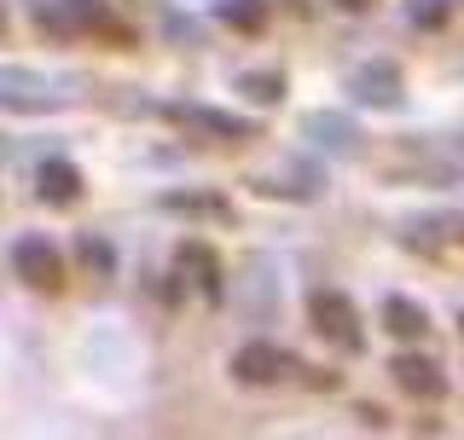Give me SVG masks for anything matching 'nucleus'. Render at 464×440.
Here are the masks:
<instances>
[{"instance_id": "obj_1", "label": "nucleus", "mask_w": 464, "mask_h": 440, "mask_svg": "<svg viewBox=\"0 0 464 440\" xmlns=\"http://www.w3.org/2000/svg\"><path fill=\"white\" fill-rule=\"evenodd\" d=\"M308 319H314V330L325 336V342H337V348H360L366 336H360V313H354V301L343 296V290H314L308 296Z\"/></svg>"}, {"instance_id": "obj_2", "label": "nucleus", "mask_w": 464, "mask_h": 440, "mask_svg": "<svg viewBox=\"0 0 464 440\" xmlns=\"http://www.w3.org/2000/svg\"><path fill=\"white\" fill-rule=\"evenodd\" d=\"M12 273H18L29 290H41V296H58V290H64V261H58V249L47 238L12 244Z\"/></svg>"}, {"instance_id": "obj_3", "label": "nucleus", "mask_w": 464, "mask_h": 440, "mask_svg": "<svg viewBox=\"0 0 464 440\" xmlns=\"http://www.w3.org/2000/svg\"><path fill=\"white\" fill-rule=\"evenodd\" d=\"M290 371H296L290 354L273 348V342H244L238 354H232V383H244V388H273V383H285Z\"/></svg>"}, {"instance_id": "obj_4", "label": "nucleus", "mask_w": 464, "mask_h": 440, "mask_svg": "<svg viewBox=\"0 0 464 440\" xmlns=\"http://www.w3.org/2000/svg\"><path fill=\"white\" fill-rule=\"evenodd\" d=\"M389 377L406 388V394H424V400H435L447 383H441V365L435 359H424V354H395L389 359Z\"/></svg>"}, {"instance_id": "obj_5", "label": "nucleus", "mask_w": 464, "mask_h": 440, "mask_svg": "<svg viewBox=\"0 0 464 440\" xmlns=\"http://www.w3.org/2000/svg\"><path fill=\"white\" fill-rule=\"evenodd\" d=\"M383 330L401 336V342H424V336H430V313H424V307H412L406 296H389L383 301Z\"/></svg>"}, {"instance_id": "obj_6", "label": "nucleus", "mask_w": 464, "mask_h": 440, "mask_svg": "<svg viewBox=\"0 0 464 440\" xmlns=\"http://www.w3.org/2000/svg\"><path fill=\"white\" fill-rule=\"evenodd\" d=\"M41 197H47V203H76L82 197V174L70 168V163L41 168Z\"/></svg>"}, {"instance_id": "obj_7", "label": "nucleus", "mask_w": 464, "mask_h": 440, "mask_svg": "<svg viewBox=\"0 0 464 440\" xmlns=\"http://www.w3.org/2000/svg\"><path fill=\"white\" fill-rule=\"evenodd\" d=\"M221 18H227L232 29H250V35H256V29H261V0H227Z\"/></svg>"}, {"instance_id": "obj_8", "label": "nucleus", "mask_w": 464, "mask_h": 440, "mask_svg": "<svg viewBox=\"0 0 464 440\" xmlns=\"http://www.w3.org/2000/svg\"><path fill=\"white\" fill-rule=\"evenodd\" d=\"M82 261H87V267H99V273H111V267H116L111 244H99V238H87V244H82Z\"/></svg>"}, {"instance_id": "obj_9", "label": "nucleus", "mask_w": 464, "mask_h": 440, "mask_svg": "<svg viewBox=\"0 0 464 440\" xmlns=\"http://www.w3.org/2000/svg\"><path fill=\"white\" fill-rule=\"evenodd\" d=\"M244 93H256V99H279L285 87L273 81V76H244Z\"/></svg>"}, {"instance_id": "obj_10", "label": "nucleus", "mask_w": 464, "mask_h": 440, "mask_svg": "<svg viewBox=\"0 0 464 440\" xmlns=\"http://www.w3.org/2000/svg\"><path fill=\"white\" fill-rule=\"evenodd\" d=\"M337 6H348V12H366V6H372V0H337Z\"/></svg>"}, {"instance_id": "obj_11", "label": "nucleus", "mask_w": 464, "mask_h": 440, "mask_svg": "<svg viewBox=\"0 0 464 440\" xmlns=\"http://www.w3.org/2000/svg\"><path fill=\"white\" fill-rule=\"evenodd\" d=\"M447 232H453V238H464V220H453V226H447Z\"/></svg>"}]
</instances>
